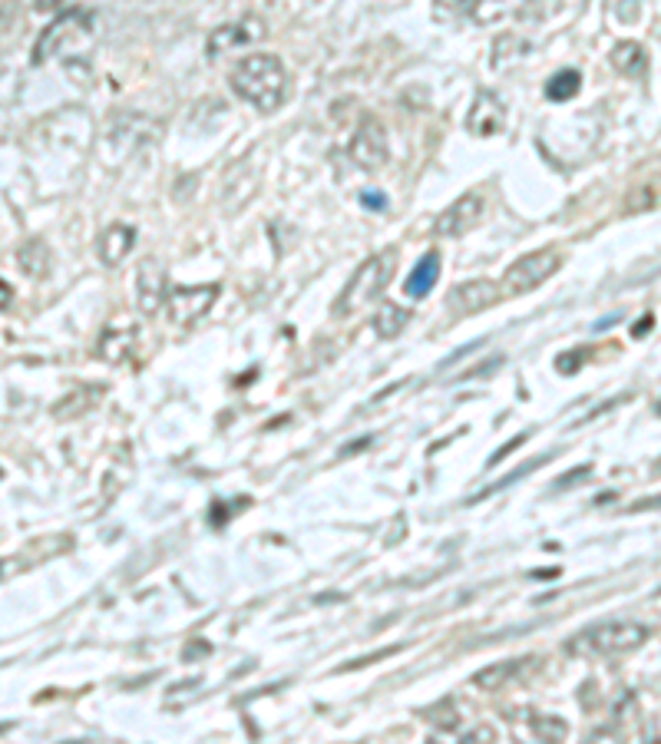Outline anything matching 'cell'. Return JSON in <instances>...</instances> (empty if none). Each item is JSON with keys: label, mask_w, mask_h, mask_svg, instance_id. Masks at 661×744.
<instances>
[{"label": "cell", "mask_w": 661, "mask_h": 744, "mask_svg": "<svg viewBox=\"0 0 661 744\" xmlns=\"http://www.w3.org/2000/svg\"><path fill=\"white\" fill-rule=\"evenodd\" d=\"M10 301H14V291H10L7 282H0V311L10 308Z\"/></svg>", "instance_id": "f546056e"}, {"label": "cell", "mask_w": 661, "mask_h": 744, "mask_svg": "<svg viewBox=\"0 0 661 744\" xmlns=\"http://www.w3.org/2000/svg\"><path fill=\"white\" fill-rule=\"evenodd\" d=\"M562 268V255L556 248H539V252H529L523 258H516L513 265L506 268L503 282H500V295L513 298V295H526V291L539 288L549 282Z\"/></svg>", "instance_id": "5b68a950"}, {"label": "cell", "mask_w": 661, "mask_h": 744, "mask_svg": "<svg viewBox=\"0 0 661 744\" xmlns=\"http://www.w3.org/2000/svg\"><path fill=\"white\" fill-rule=\"evenodd\" d=\"M166 298H169L166 265H162L159 258H146L136 275V305L143 315H156V311L166 305Z\"/></svg>", "instance_id": "30bf717a"}, {"label": "cell", "mask_w": 661, "mask_h": 744, "mask_svg": "<svg viewBox=\"0 0 661 744\" xmlns=\"http://www.w3.org/2000/svg\"><path fill=\"white\" fill-rule=\"evenodd\" d=\"M265 34H268V27L262 17H245V20H238V24L215 27L209 43H205V50H209L212 60H219L222 53H235L242 47H252L258 40H265Z\"/></svg>", "instance_id": "ba28073f"}, {"label": "cell", "mask_w": 661, "mask_h": 744, "mask_svg": "<svg viewBox=\"0 0 661 744\" xmlns=\"http://www.w3.org/2000/svg\"><path fill=\"white\" fill-rule=\"evenodd\" d=\"M351 159L354 166H361L367 172L381 169L387 163V129L377 116H364L361 126L351 139Z\"/></svg>", "instance_id": "52a82bcc"}, {"label": "cell", "mask_w": 661, "mask_h": 744, "mask_svg": "<svg viewBox=\"0 0 661 744\" xmlns=\"http://www.w3.org/2000/svg\"><path fill=\"white\" fill-rule=\"evenodd\" d=\"M612 63H615V70L625 73V77H642V73L648 70V53H645L642 43L625 40L612 50Z\"/></svg>", "instance_id": "e0dca14e"}, {"label": "cell", "mask_w": 661, "mask_h": 744, "mask_svg": "<svg viewBox=\"0 0 661 744\" xmlns=\"http://www.w3.org/2000/svg\"><path fill=\"white\" fill-rule=\"evenodd\" d=\"M552 457H556V454H543V457H533V460H526V463H523V467H519V470H513V473H509V477H506V480H500V483H493V487H486V490H480V493H476V496H470V500H467V503H480V500H483V496H490V493H500V490H506V487H509V483H516V480H523V477H526V473H529V470H536V467H539V463H546V460H552Z\"/></svg>", "instance_id": "603a6c76"}, {"label": "cell", "mask_w": 661, "mask_h": 744, "mask_svg": "<svg viewBox=\"0 0 661 744\" xmlns=\"http://www.w3.org/2000/svg\"><path fill=\"white\" fill-rule=\"evenodd\" d=\"M430 721L437 728H443V731H457L460 728V708L447 698V702H440L437 708L430 711Z\"/></svg>", "instance_id": "d4e9b609"}, {"label": "cell", "mask_w": 661, "mask_h": 744, "mask_svg": "<svg viewBox=\"0 0 661 744\" xmlns=\"http://www.w3.org/2000/svg\"><path fill=\"white\" fill-rule=\"evenodd\" d=\"M652 325H655V321H652V315H645V321H638V325H635V338H638V334H645V331H652Z\"/></svg>", "instance_id": "4dcf8cb0"}, {"label": "cell", "mask_w": 661, "mask_h": 744, "mask_svg": "<svg viewBox=\"0 0 661 744\" xmlns=\"http://www.w3.org/2000/svg\"><path fill=\"white\" fill-rule=\"evenodd\" d=\"M229 83L245 103H252L262 113H275L291 90L285 63L275 53H248V57L238 60Z\"/></svg>", "instance_id": "6da1fadb"}, {"label": "cell", "mask_w": 661, "mask_h": 744, "mask_svg": "<svg viewBox=\"0 0 661 744\" xmlns=\"http://www.w3.org/2000/svg\"><path fill=\"white\" fill-rule=\"evenodd\" d=\"M133 245H136V229L133 225H110L103 235H100V242H96V255H100V262L103 265H119L123 258L133 252Z\"/></svg>", "instance_id": "5bb4252c"}, {"label": "cell", "mask_w": 661, "mask_h": 744, "mask_svg": "<svg viewBox=\"0 0 661 744\" xmlns=\"http://www.w3.org/2000/svg\"><path fill=\"white\" fill-rule=\"evenodd\" d=\"M20 265H24V272L30 278H43L47 275V265H50V252L43 242H27L24 248H20Z\"/></svg>", "instance_id": "44dd1931"}, {"label": "cell", "mask_w": 661, "mask_h": 744, "mask_svg": "<svg viewBox=\"0 0 661 744\" xmlns=\"http://www.w3.org/2000/svg\"><path fill=\"white\" fill-rule=\"evenodd\" d=\"M506 126V106L493 90H480L473 96V106L467 113V133L473 136H496Z\"/></svg>", "instance_id": "7c38bea8"}, {"label": "cell", "mask_w": 661, "mask_h": 744, "mask_svg": "<svg viewBox=\"0 0 661 744\" xmlns=\"http://www.w3.org/2000/svg\"><path fill=\"white\" fill-rule=\"evenodd\" d=\"M529 725H533V735L543 741H562L569 735V725L559 715H536Z\"/></svg>", "instance_id": "7402d4cb"}, {"label": "cell", "mask_w": 661, "mask_h": 744, "mask_svg": "<svg viewBox=\"0 0 661 744\" xmlns=\"http://www.w3.org/2000/svg\"><path fill=\"white\" fill-rule=\"evenodd\" d=\"M483 212H486V199L480 192H467V196H460L453 206H447L440 212L437 219V235L440 239H460V235H467L470 229L483 222Z\"/></svg>", "instance_id": "9c48e42d"}, {"label": "cell", "mask_w": 661, "mask_h": 744, "mask_svg": "<svg viewBox=\"0 0 661 744\" xmlns=\"http://www.w3.org/2000/svg\"><path fill=\"white\" fill-rule=\"evenodd\" d=\"M536 665V659H506V662H496L490 668H483V672L473 675V685L483 688V692H500L509 682H516V678H523L529 668Z\"/></svg>", "instance_id": "4fadbf2b"}, {"label": "cell", "mask_w": 661, "mask_h": 744, "mask_svg": "<svg viewBox=\"0 0 661 744\" xmlns=\"http://www.w3.org/2000/svg\"><path fill=\"white\" fill-rule=\"evenodd\" d=\"M652 629L642 622H628V619H615V622H599L592 629L579 632L576 639L566 645L569 655L576 659H612V655H628L635 649H642L648 642Z\"/></svg>", "instance_id": "7a4b0ae2"}, {"label": "cell", "mask_w": 661, "mask_h": 744, "mask_svg": "<svg viewBox=\"0 0 661 744\" xmlns=\"http://www.w3.org/2000/svg\"><path fill=\"white\" fill-rule=\"evenodd\" d=\"M585 348H579V351H572V354H559L556 358V368L562 371V374H576L579 371V364H582V358H585Z\"/></svg>", "instance_id": "484cf974"}, {"label": "cell", "mask_w": 661, "mask_h": 744, "mask_svg": "<svg viewBox=\"0 0 661 744\" xmlns=\"http://www.w3.org/2000/svg\"><path fill=\"white\" fill-rule=\"evenodd\" d=\"M394 265H397V252L387 248V252H377L367 258L364 265H357V272L351 275V282L344 285V291L334 301V318H348L354 311H361L364 305H371L374 298H381V291L390 285L394 278Z\"/></svg>", "instance_id": "3957f363"}, {"label": "cell", "mask_w": 661, "mask_h": 744, "mask_svg": "<svg viewBox=\"0 0 661 744\" xmlns=\"http://www.w3.org/2000/svg\"><path fill=\"white\" fill-rule=\"evenodd\" d=\"M437 278H440V252H427L414 268H410V275L404 282V295L414 301L427 298L433 285H437Z\"/></svg>", "instance_id": "9a60e30c"}, {"label": "cell", "mask_w": 661, "mask_h": 744, "mask_svg": "<svg viewBox=\"0 0 661 744\" xmlns=\"http://www.w3.org/2000/svg\"><path fill=\"white\" fill-rule=\"evenodd\" d=\"M500 301V288H496L490 278H473V282L453 285L447 295V308L453 315H476V311H486L490 305Z\"/></svg>", "instance_id": "8fae6325"}, {"label": "cell", "mask_w": 661, "mask_h": 744, "mask_svg": "<svg viewBox=\"0 0 661 744\" xmlns=\"http://www.w3.org/2000/svg\"><path fill=\"white\" fill-rule=\"evenodd\" d=\"M463 741H496V728L480 725V728L467 731V735H463Z\"/></svg>", "instance_id": "83f0119b"}, {"label": "cell", "mask_w": 661, "mask_h": 744, "mask_svg": "<svg viewBox=\"0 0 661 744\" xmlns=\"http://www.w3.org/2000/svg\"><path fill=\"white\" fill-rule=\"evenodd\" d=\"M473 0H433V17L440 24H457L460 17H470Z\"/></svg>", "instance_id": "cb8c5ba5"}, {"label": "cell", "mask_w": 661, "mask_h": 744, "mask_svg": "<svg viewBox=\"0 0 661 744\" xmlns=\"http://www.w3.org/2000/svg\"><path fill=\"white\" fill-rule=\"evenodd\" d=\"M582 90V73L579 70H559L556 77L546 83V96L552 103H566Z\"/></svg>", "instance_id": "ffe728a7"}, {"label": "cell", "mask_w": 661, "mask_h": 744, "mask_svg": "<svg viewBox=\"0 0 661 744\" xmlns=\"http://www.w3.org/2000/svg\"><path fill=\"white\" fill-rule=\"evenodd\" d=\"M523 7H526V0H473L470 17L480 27H490V24H500V20L516 17Z\"/></svg>", "instance_id": "2e32d148"}, {"label": "cell", "mask_w": 661, "mask_h": 744, "mask_svg": "<svg viewBox=\"0 0 661 744\" xmlns=\"http://www.w3.org/2000/svg\"><path fill=\"white\" fill-rule=\"evenodd\" d=\"M523 444H526V434H523V437H516V440H509V444H506V447L500 450V454H496V457H490V467H493V463H500V460H503L506 454H513V450H516V447H523Z\"/></svg>", "instance_id": "f1b7e54d"}, {"label": "cell", "mask_w": 661, "mask_h": 744, "mask_svg": "<svg viewBox=\"0 0 661 744\" xmlns=\"http://www.w3.org/2000/svg\"><path fill=\"white\" fill-rule=\"evenodd\" d=\"M219 301V285H199V288H172L166 298V315L172 325L189 328L195 321H202Z\"/></svg>", "instance_id": "8992f818"}, {"label": "cell", "mask_w": 661, "mask_h": 744, "mask_svg": "<svg viewBox=\"0 0 661 744\" xmlns=\"http://www.w3.org/2000/svg\"><path fill=\"white\" fill-rule=\"evenodd\" d=\"M407 321H410L407 308L394 305V301H384V308L377 311V318H374V331L381 334L384 341H390V338H397V334L407 328Z\"/></svg>", "instance_id": "d6986e66"}, {"label": "cell", "mask_w": 661, "mask_h": 744, "mask_svg": "<svg viewBox=\"0 0 661 744\" xmlns=\"http://www.w3.org/2000/svg\"><path fill=\"white\" fill-rule=\"evenodd\" d=\"M361 202H364L367 209H374V212H384L387 209L384 192H361Z\"/></svg>", "instance_id": "4316f807"}, {"label": "cell", "mask_w": 661, "mask_h": 744, "mask_svg": "<svg viewBox=\"0 0 661 744\" xmlns=\"http://www.w3.org/2000/svg\"><path fill=\"white\" fill-rule=\"evenodd\" d=\"M60 4H63V0H34L37 10H57Z\"/></svg>", "instance_id": "1f68e13d"}, {"label": "cell", "mask_w": 661, "mask_h": 744, "mask_svg": "<svg viewBox=\"0 0 661 744\" xmlns=\"http://www.w3.org/2000/svg\"><path fill=\"white\" fill-rule=\"evenodd\" d=\"M133 341H136V328H110L100 338V348H96V354H100L103 361H123L126 354H129V348H133Z\"/></svg>", "instance_id": "ac0fdd59"}, {"label": "cell", "mask_w": 661, "mask_h": 744, "mask_svg": "<svg viewBox=\"0 0 661 744\" xmlns=\"http://www.w3.org/2000/svg\"><path fill=\"white\" fill-rule=\"evenodd\" d=\"M93 27H96V20H93L90 10L73 7V10H67V14H60L40 34L37 47H34V63H47L53 57H60V53H70V50L83 47V43H90Z\"/></svg>", "instance_id": "277c9868"}]
</instances>
